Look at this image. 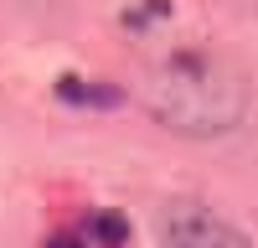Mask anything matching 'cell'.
<instances>
[{
    "label": "cell",
    "mask_w": 258,
    "mask_h": 248,
    "mask_svg": "<svg viewBox=\"0 0 258 248\" xmlns=\"http://www.w3.org/2000/svg\"><path fill=\"white\" fill-rule=\"evenodd\" d=\"M57 98H68V103H119L124 93L114 88V83H88V78H57Z\"/></svg>",
    "instance_id": "3"
},
{
    "label": "cell",
    "mask_w": 258,
    "mask_h": 248,
    "mask_svg": "<svg viewBox=\"0 0 258 248\" xmlns=\"http://www.w3.org/2000/svg\"><path fill=\"white\" fill-rule=\"evenodd\" d=\"M47 248H93L83 233H57V238H47Z\"/></svg>",
    "instance_id": "5"
},
{
    "label": "cell",
    "mask_w": 258,
    "mask_h": 248,
    "mask_svg": "<svg viewBox=\"0 0 258 248\" xmlns=\"http://www.w3.org/2000/svg\"><path fill=\"white\" fill-rule=\"evenodd\" d=\"M145 103L170 135L212 140L227 135L248 109V78L232 68L227 57L207 47H181L150 68Z\"/></svg>",
    "instance_id": "1"
},
{
    "label": "cell",
    "mask_w": 258,
    "mask_h": 248,
    "mask_svg": "<svg viewBox=\"0 0 258 248\" xmlns=\"http://www.w3.org/2000/svg\"><path fill=\"white\" fill-rule=\"evenodd\" d=\"M160 243L165 248H253L227 217H217L202 202H170L160 217Z\"/></svg>",
    "instance_id": "2"
},
{
    "label": "cell",
    "mask_w": 258,
    "mask_h": 248,
    "mask_svg": "<svg viewBox=\"0 0 258 248\" xmlns=\"http://www.w3.org/2000/svg\"><path fill=\"white\" fill-rule=\"evenodd\" d=\"M83 238H88L93 248H124V238H129V222H124L119 212H93L88 222H83Z\"/></svg>",
    "instance_id": "4"
}]
</instances>
